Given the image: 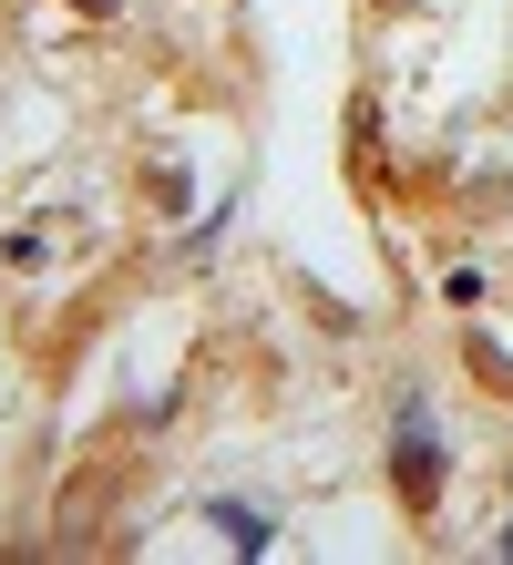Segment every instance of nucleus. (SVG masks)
I'll list each match as a JSON object with an SVG mask.
<instances>
[{"label": "nucleus", "mask_w": 513, "mask_h": 565, "mask_svg": "<svg viewBox=\"0 0 513 565\" xmlns=\"http://www.w3.org/2000/svg\"><path fill=\"white\" fill-rule=\"evenodd\" d=\"M391 483H400V504H410V514H431V504H441V443H431V422H421V412H400Z\"/></svg>", "instance_id": "nucleus-1"}, {"label": "nucleus", "mask_w": 513, "mask_h": 565, "mask_svg": "<svg viewBox=\"0 0 513 565\" xmlns=\"http://www.w3.org/2000/svg\"><path fill=\"white\" fill-rule=\"evenodd\" d=\"M205 514H216V535H226L236 555H267V545H278V524H267L257 504H226V493H216V504H205Z\"/></svg>", "instance_id": "nucleus-2"}, {"label": "nucleus", "mask_w": 513, "mask_h": 565, "mask_svg": "<svg viewBox=\"0 0 513 565\" xmlns=\"http://www.w3.org/2000/svg\"><path fill=\"white\" fill-rule=\"evenodd\" d=\"M472 371H483V381L503 391V402H513V360H503V350H472Z\"/></svg>", "instance_id": "nucleus-3"}, {"label": "nucleus", "mask_w": 513, "mask_h": 565, "mask_svg": "<svg viewBox=\"0 0 513 565\" xmlns=\"http://www.w3.org/2000/svg\"><path fill=\"white\" fill-rule=\"evenodd\" d=\"M73 11H124V0H73Z\"/></svg>", "instance_id": "nucleus-4"}]
</instances>
